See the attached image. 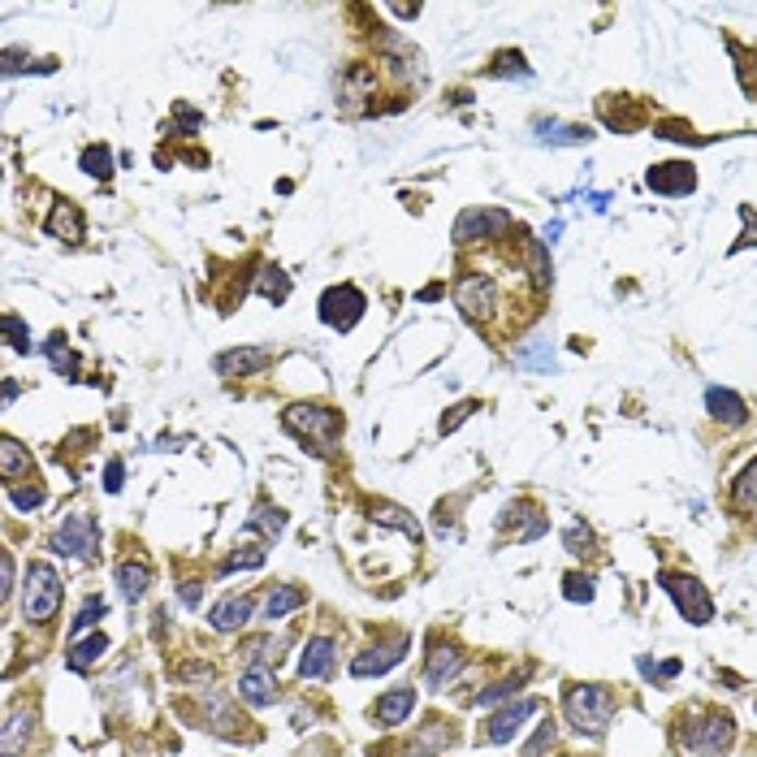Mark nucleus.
I'll use <instances>...</instances> for the list:
<instances>
[{"label": "nucleus", "mask_w": 757, "mask_h": 757, "mask_svg": "<svg viewBox=\"0 0 757 757\" xmlns=\"http://www.w3.org/2000/svg\"><path fill=\"white\" fill-rule=\"evenodd\" d=\"M563 710H567V723L580 736H602L611 714H615V693L606 684H572Z\"/></svg>", "instance_id": "f257e3e1"}, {"label": "nucleus", "mask_w": 757, "mask_h": 757, "mask_svg": "<svg viewBox=\"0 0 757 757\" xmlns=\"http://www.w3.org/2000/svg\"><path fill=\"white\" fill-rule=\"evenodd\" d=\"M281 420H286V429H290L295 437L312 442L316 455H329L334 442H338V433H343V411L316 407V402H299V407H290Z\"/></svg>", "instance_id": "f03ea898"}, {"label": "nucleus", "mask_w": 757, "mask_h": 757, "mask_svg": "<svg viewBox=\"0 0 757 757\" xmlns=\"http://www.w3.org/2000/svg\"><path fill=\"white\" fill-rule=\"evenodd\" d=\"M61 611V576L48 563H31L26 589H22V615L31 624H52Z\"/></svg>", "instance_id": "7ed1b4c3"}, {"label": "nucleus", "mask_w": 757, "mask_h": 757, "mask_svg": "<svg viewBox=\"0 0 757 757\" xmlns=\"http://www.w3.org/2000/svg\"><path fill=\"white\" fill-rule=\"evenodd\" d=\"M662 589L675 598V606H680V615H684L688 624L706 628V624L714 620V602H710V593L701 589V580L680 576V572H662Z\"/></svg>", "instance_id": "20e7f679"}, {"label": "nucleus", "mask_w": 757, "mask_h": 757, "mask_svg": "<svg viewBox=\"0 0 757 757\" xmlns=\"http://www.w3.org/2000/svg\"><path fill=\"white\" fill-rule=\"evenodd\" d=\"M52 545H57V554H70V558H96V550H100V528H96V519H92L87 510L65 515V524H61L57 537H52Z\"/></svg>", "instance_id": "39448f33"}, {"label": "nucleus", "mask_w": 757, "mask_h": 757, "mask_svg": "<svg viewBox=\"0 0 757 757\" xmlns=\"http://www.w3.org/2000/svg\"><path fill=\"white\" fill-rule=\"evenodd\" d=\"M732 736H736L732 719H728V714H710V719H701V723L684 728V732H680V745H684L688 754L719 757L728 745H732Z\"/></svg>", "instance_id": "423d86ee"}, {"label": "nucleus", "mask_w": 757, "mask_h": 757, "mask_svg": "<svg viewBox=\"0 0 757 757\" xmlns=\"http://www.w3.org/2000/svg\"><path fill=\"white\" fill-rule=\"evenodd\" d=\"M364 295L356 290V286H329L325 295H321V321L329 325V329H338V334H347V329H356V321L364 316Z\"/></svg>", "instance_id": "0eeeda50"}, {"label": "nucleus", "mask_w": 757, "mask_h": 757, "mask_svg": "<svg viewBox=\"0 0 757 757\" xmlns=\"http://www.w3.org/2000/svg\"><path fill=\"white\" fill-rule=\"evenodd\" d=\"M455 303L464 308L468 321H490L494 308H498V286H494L485 273H468V277H459V286H455Z\"/></svg>", "instance_id": "6e6552de"}, {"label": "nucleus", "mask_w": 757, "mask_h": 757, "mask_svg": "<svg viewBox=\"0 0 757 757\" xmlns=\"http://www.w3.org/2000/svg\"><path fill=\"white\" fill-rule=\"evenodd\" d=\"M537 710H541L537 697H519V701H510L506 710L490 714V723L481 728V741H485V745H506V741H515V736L524 732V723H528Z\"/></svg>", "instance_id": "1a4fd4ad"}, {"label": "nucleus", "mask_w": 757, "mask_h": 757, "mask_svg": "<svg viewBox=\"0 0 757 757\" xmlns=\"http://www.w3.org/2000/svg\"><path fill=\"white\" fill-rule=\"evenodd\" d=\"M645 187L653 195H693L697 191V173L688 160H666V165H653L645 173Z\"/></svg>", "instance_id": "9d476101"}, {"label": "nucleus", "mask_w": 757, "mask_h": 757, "mask_svg": "<svg viewBox=\"0 0 757 757\" xmlns=\"http://www.w3.org/2000/svg\"><path fill=\"white\" fill-rule=\"evenodd\" d=\"M268 364H273V351L268 347H239V351H221L213 360L217 377H252V373L268 369Z\"/></svg>", "instance_id": "9b49d317"}, {"label": "nucleus", "mask_w": 757, "mask_h": 757, "mask_svg": "<svg viewBox=\"0 0 757 757\" xmlns=\"http://www.w3.org/2000/svg\"><path fill=\"white\" fill-rule=\"evenodd\" d=\"M407 636H398L394 645H377V649H364L360 658H351V675L356 680H369V675H385L389 666H398L402 662V653H407Z\"/></svg>", "instance_id": "f8f14e48"}, {"label": "nucleus", "mask_w": 757, "mask_h": 757, "mask_svg": "<svg viewBox=\"0 0 757 757\" xmlns=\"http://www.w3.org/2000/svg\"><path fill=\"white\" fill-rule=\"evenodd\" d=\"M334 653H338L334 636H312L303 658H299V675L303 680H329L334 675Z\"/></svg>", "instance_id": "ddd939ff"}, {"label": "nucleus", "mask_w": 757, "mask_h": 757, "mask_svg": "<svg viewBox=\"0 0 757 757\" xmlns=\"http://www.w3.org/2000/svg\"><path fill=\"white\" fill-rule=\"evenodd\" d=\"M459 671H464V653H459L455 645H437V649L429 653V662H424V684H429V688H446Z\"/></svg>", "instance_id": "4468645a"}, {"label": "nucleus", "mask_w": 757, "mask_h": 757, "mask_svg": "<svg viewBox=\"0 0 757 757\" xmlns=\"http://www.w3.org/2000/svg\"><path fill=\"white\" fill-rule=\"evenodd\" d=\"M239 697L248 706H273L277 701V675H273V666H248L243 680H239Z\"/></svg>", "instance_id": "2eb2a0df"}, {"label": "nucleus", "mask_w": 757, "mask_h": 757, "mask_svg": "<svg viewBox=\"0 0 757 757\" xmlns=\"http://www.w3.org/2000/svg\"><path fill=\"white\" fill-rule=\"evenodd\" d=\"M147 585H152V563L143 554L118 563V589H122L127 602H143L147 598Z\"/></svg>", "instance_id": "dca6fc26"}, {"label": "nucleus", "mask_w": 757, "mask_h": 757, "mask_svg": "<svg viewBox=\"0 0 757 757\" xmlns=\"http://www.w3.org/2000/svg\"><path fill=\"white\" fill-rule=\"evenodd\" d=\"M706 407H710V416L723 420V424H745V420H749L745 398H741L736 389H723V385H710V389H706Z\"/></svg>", "instance_id": "f3484780"}, {"label": "nucleus", "mask_w": 757, "mask_h": 757, "mask_svg": "<svg viewBox=\"0 0 757 757\" xmlns=\"http://www.w3.org/2000/svg\"><path fill=\"white\" fill-rule=\"evenodd\" d=\"M506 213H485V208H468L459 221H455V243H472V239H485L490 230H503Z\"/></svg>", "instance_id": "a211bd4d"}, {"label": "nucleus", "mask_w": 757, "mask_h": 757, "mask_svg": "<svg viewBox=\"0 0 757 757\" xmlns=\"http://www.w3.org/2000/svg\"><path fill=\"white\" fill-rule=\"evenodd\" d=\"M48 235L61 239V243H83L87 239V221H83L79 204H57L52 217H48Z\"/></svg>", "instance_id": "6ab92c4d"}, {"label": "nucleus", "mask_w": 757, "mask_h": 757, "mask_svg": "<svg viewBox=\"0 0 757 757\" xmlns=\"http://www.w3.org/2000/svg\"><path fill=\"white\" fill-rule=\"evenodd\" d=\"M252 611H255V598H226V602H217L213 606V615H208V624L217 632H239L248 620H252Z\"/></svg>", "instance_id": "aec40b11"}, {"label": "nucleus", "mask_w": 757, "mask_h": 757, "mask_svg": "<svg viewBox=\"0 0 757 757\" xmlns=\"http://www.w3.org/2000/svg\"><path fill=\"white\" fill-rule=\"evenodd\" d=\"M411 710H416V688H389L385 697H377V723H385V728L407 723Z\"/></svg>", "instance_id": "412c9836"}, {"label": "nucleus", "mask_w": 757, "mask_h": 757, "mask_svg": "<svg viewBox=\"0 0 757 757\" xmlns=\"http://www.w3.org/2000/svg\"><path fill=\"white\" fill-rule=\"evenodd\" d=\"M31 723H35V714H31L26 706H13V710H9V719H4V736H0L4 757L22 754V745H26V736H31Z\"/></svg>", "instance_id": "4be33fe9"}, {"label": "nucleus", "mask_w": 757, "mask_h": 757, "mask_svg": "<svg viewBox=\"0 0 757 757\" xmlns=\"http://www.w3.org/2000/svg\"><path fill=\"white\" fill-rule=\"evenodd\" d=\"M303 602H308L303 589H295V585H273V593L264 598V620H286V615L299 611Z\"/></svg>", "instance_id": "5701e85b"}, {"label": "nucleus", "mask_w": 757, "mask_h": 757, "mask_svg": "<svg viewBox=\"0 0 757 757\" xmlns=\"http://www.w3.org/2000/svg\"><path fill=\"white\" fill-rule=\"evenodd\" d=\"M537 139H541V143H554V147H585L593 134L585 127H567V122H541V127H537Z\"/></svg>", "instance_id": "b1692460"}, {"label": "nucleus", "mask_w": 757, "mask_h": 757, "mask_svg": "<svg viewBox=\"0 0 757 757\" xmlns=\"http://www.w3.org/2000/svg\"><path fill=\"white\" fill-rule=\"evenodd\" d=\"M105 649H109V636H105V632H96L92 640H74L65 662H70L74 671H87V666H96V662L105 658Z\"/></svg>", "instance_id": "393cba45"}, {"label": "nucleus", "mask_w": 757, "mask_h": 757, "mask_svg": "<svg viewBox=\"0 0 757 757\" xmlns=\"http://www.w3.org/2000/svg\"><path fill=\"white\" fill-rule=\"evenodd\" d=\"M248 528H252V532H264V537H281V532H286V510H281V506L260 503L252 510V519H248Z\"/></svg>", "instance_id": "a878e982"}, {"label": "nucleus", "mask_w": 757, "mask_h": 757, "mask_svg": "<svg viewBox=\"0 0 757 757\" xmlns=\"http://www.w3.org/2000/svg\"><path fill=\"white\" fill-rule=\"evenodd\" d=\"M44 351H48V360H52V369H57L61 377H74V373H79V356H74V347H65V334H52V338L44 343Z\"/></svg>", "instance_id": "bb28decb"}, {"label": "nucleus", "mask_w": 757, "mask_h": 757, "mask_svg": "<svg viewBox=\"0 0 757 757\" xmlns=\"http://www.w3.org/2000/svg\"><path fill=\"white\" fill-rule=\"evenodd\" d=\"M0 472H4L9 485H17L22 472H31V459L22 455V446H17L13 437H4V446H0Z\"/></svg>", "instance_id": "cd10ccee"}, {"label": "nucleus", "mask_w": 757, "mask_h": 757, "mask_svg": "<svg viewBox=\"0 0 757 757\" xmlns=\"http://www.w3.org/2000/svg\"><path fill=\"white\" fill-rule=\"evenodd\" d=\"M79 165H83V173H92V178H109V173H113V152H109L105 143H92V147H83Z\"/></svg>", "instance_id": "c85d7f7f"}, {"label": "nucleus", "mask_w": 757, "mask_h": 757, "mask_svg": "<svg viewBox=\"0 0 757 757\" xmlns=\"http://www.w3.org/2000/svg\"><path fill=\"white\" fill-rule=\"evenodd\" d=\"M255 290H260L268 303H286V299H290V277H286L281 268H264L260 281H255Z\"/></svg>", "instance_id": "c756f323"}, {"label": "nucleus", "mask_w": 757, "mask_h": 757, "mask_svg": "<svg viewBox=\"0 0 757 757\" xmlns=\"http://www.w3.org/2000/svg\"><path fill=\"white\" fill-rule=\"evenodd\" d=\"M105 615H109V602H105V598H87V602H83V611H79V620H74V628H70V636L79 640L87 628H96Z\"/></svg>", "instance_id": "7c9ffc66"}, {"label": "nucleus", "mask_w": 757, "mask_h": 757, "mask_svg": "<svg viewBox=\"0 0 757 757\" xmlns=\"http://www.w3.org/2000/svg\"><path fill=\"white\" fill-rule=\"evenodd\" d=\"M732 503L741 506V510H754L757 506V459L741 472V481H736V490H732Z\"/></svg>", "instance_id": "2f4dec72"}, {"label": "nucleus", "mask_w": 757, "mask_h": 757, "mask_svg": "<svg viewBox=\"0 0 757 757\" xmlns=\"http://www.w3.org/2000/svg\"><path fill=\"white\" fill-rule=\"evenodd\" d=\"M373 519H377V524H394V528H402L411 541H420V524H416L407 510H398V506H373Z\"/></svg>", "instance_id": "473e14b6"}, {"label": "nucleus", "mask_w": 757, "mask_h": 757, "mask_svg": "<svg viewBox=\"0 0 757 757\" xmlns=\"http://www.w3.org/2000/svg\"><path fill=\"white\" fill-rule=\"evenodd\" d=\"M0 325H4V338H9V347L26 356V351H31V329L22 325V316H17V312H4V316H0Z\"/></svg>", "instance_id": "72a5a7b5"}, {"label": "nucleus", "mask_w": 757, "mask_h": 757, "mask_svg": "<svg viewBox=\"0 0 757 757\" xmlns=\"http://www.w3.org/2000/svg\"><path fill=\"white\" fill-rule=\"evenodd\" d=\"M563 598H567V602H593V580L580 576V572H572V576L563 580Z\"/></svg>", "instance_id": "f704fd0d"}, {"label": "nucleus", "mask_w": 757, "mask_h": 757, "mask_svg": "<svg viewBox=\"0 0 757 757\" xmlns=\"http://www.w3.org/2000/svg\"><path fill=\"white\" fill-rule=\"evenodd\" d=\"M9 503L17 506V510H31V506L44 503V485H31V490H17V485H9Z\"/></svg>", "instance_id": "c9c22d12"}, {"label": "nucleus", "mask_w": 757, "mask_h": 757, "mask_svg": "<svg viewBox=\"0 0 757 757\" xmlns=\"http://www.w3.org/2000/svg\"><path fill=\"white\" fill-rule=\"evenodd\" d=\"M550 745H554V723H541V728H537V736L524 745V757H541Z\"/></svg>", "instance_id": "e433bc0d"}, {"label": "nucleus", "mask_w": 757, "mask_h": 757, "mask_svg": "<svg viewBox=\"0 0 757 757\" xmlns=\"http://www.w3.org/2000/svg\"><path fill=\"white\" fill-rule=\"evenodd\" d=\"M532 277H537V286H545V281H550V264H545V243H537V239H532Z\"/></svg>", "instance_id": "4c0bfd02"}, {"label": "nucleus", "mask_w": 757, "mask_h": 757, "mask_svg": "<svg viewBox=\"0 0 757 757\" xmlns=\"http://www.w3.org/2000/svg\"><path fill=\"white\" fill-rule=\"evenodd\" d=\"M589 545H593V532L576 524V528L567 532V550H572V554H589Z\"/></svg>", "instance_id": "58836bf2"}, {"label": "nucleus", "mask_w": 757, "mask_h": 757, "mask_svg": "<svg viewBox=\"0 0 757 757\" xmlns=\"http://www.w3.org/2000/svg\"><path fill=\"white\" fill-rule=\"evenodd\" d=\"M264 563V550H243V554H230L226 572H239V567H260Z\"/></svg>", "instance_id": "ea45409f"}, {"label": "nucleus", "mask_w": 757, "mask_h": 757, "mask_svg": "<svg viewBox=\"0 0 757 757\" xmlns=\"http://www.w3.org/2000/svg\"><path fill=\"white\" fill-rule=\"evenodd\" d=\"M122 477H127L122 459H109V468H105V490H109V494H118V490H122Z\"/></svg>", "instance_id": "a19ab883"}, {"label": "nucleus", "mask_w": 757, "mask_h": 757, "mask_svg": "<svg viewBox=\"0 0 757 757\" xmlns=\"http://www.w3.org/2000/svg\"><path fill=\"white\" fill-rule=\"evenodd\" d=\"M472 411H477V402H459V407H455V416H450V420H442V433H455V429H459V424H464Z\"/></svg>", "instance_id": "79ce46f5"}, {"label": "nucleus", "mask_w": 757, "mask_h": 757, "mask_svg": "<svg viewBox=\"0 0 757 757\" xmlns=\"http://www.w3.org/2000/svg\"><path fill=\"white\" fill-rule=\"evenodd\" d=\"M519 688V680H503L498 688H490V693H481V706H494V701H503V697H510Z\"/></svg>", "instance_id": "37998d69"}, {"label": "nucleus", "mask_w": 757, "mask_h": 757, "mask_svg": "<svg viewBox=\"0 0 757 757\" xmlns=\"http://www.w3.org/2000/svg\"><path fill=\"white\" fill-rule=\"evenodd\" d=\"M182 680H213V666L208 662H191V666H182Z\"/></svg>", "instance_id": "c03bdc74"}, {"label": "nucleus", "mask_w": 757, "mask_h": 757, "mask_svg": "<svg viewBox=\"0 0 757 757\" xmlns=\"http://www.w3.org/2000/svg\"><path fill=\"white\" fill-rule=\"evenodd\" d=\"M0 576H4V585H0V593L9 598V593H13V558H9V554L0 558Z\"/></svg>", "instance_id": "a18cd8bd"}]
</instances>
